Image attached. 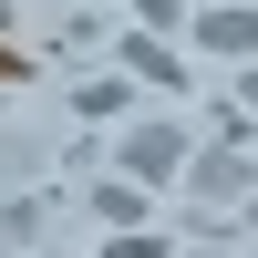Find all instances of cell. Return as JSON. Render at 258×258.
Listing matches in <instances>:
<instances>
[{"label":"cell","instance_id":"obj_1","mask_svg":"<svg viewBox=\"0 0 258 258\" xmlns=\"http://www.w3.org/2000/svg\"><path fill=\"white\" fill-rule=\"evenodd\" d=\"M0 73H11V52H0Z\"/></svg>","mask_w":258,"mask_h":258}]
</instances>
